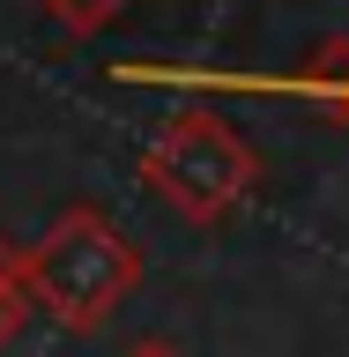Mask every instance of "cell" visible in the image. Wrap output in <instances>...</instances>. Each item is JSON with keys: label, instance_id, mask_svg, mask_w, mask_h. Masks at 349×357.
Returning a JSON list of instances; mask_svg holds the SVG:
<instances>
[{"label": "cell", "instance_id": "cell-1", "mask_svg": "<svg viewBox=\"0 0 349 357\" xmlns=\"http://www.w3.org/2000/svg\"><path fill=\"white\" fill-rule=\"evenodd\" d=\"M22 283H30L45 320H60L67 335H97L141 290V245L104 208L75 201L45 223L38 245H22Z\"/></svg>", "mask_w": 349, "mask_h": 357}, {"label": "cell", "instance_id": "cell-2", "mask_svg": "<svg viewBox=\"0 0 349 357\" xmlns=\"http://www.w3.org/2000/svg\"><path fill=\"white\" fill-rule=\"evenodd\" d=\"M141 186H149L164 208H178L186 223L216 231L223 216H238L245 201H253V186H261V149H253L223 112L186 105V112H171V119L149 134Z\"/></svg>", "mask_w": 349, "mask_h": 357}, {"label": "cell", "instance_id": "cell-3", "mask_svg": "<svg viewBox=\"0 0 349 357\" xmlns=\"http://www.w3.org/2000/svg\"><path fill=\"white\" fill-rule=\"evenodd\" d=\"M38 8L60 22L67 38H97L104 22H119V15H127V0H38Z\"/></svg>", "mask_w": 349, "mask_h": 357}, {"label": "cell", "instance_id": "cell-4", "mask_svg": "<svg viewBox=\"0 0 349 357\" xmlns=\"http://www.w3.org/2000/svg\"><path fill=\"white\" fill-rule=\"evenodd\" d=\"M15 283H22V245L0 238V290H15Z\"/></svg>", "mask_w": 349, "mask_h": 357}, {"label": "cell", "instance_id": "cell-5", "mask_svg": "<svg viewBox=\"0 0 349 357\" xmlns=\"http://www.w3.org/2000/svg\"><path fill=\"white\" fill-rule=\"evenodd\" d=\"M127 357H178V350H171V342H134Z\"/></svg>", "mask_w": 349, "mask_h": 357}]
</instances>
